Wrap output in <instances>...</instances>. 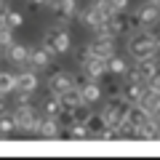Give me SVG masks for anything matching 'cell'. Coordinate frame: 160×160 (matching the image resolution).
Wrapping results in <instances>:
<instances>
[{"mask_svg":"<svg viewBox=\"0 0 160 160\" xmlns=\"http://www.w3.org/2000/svg\"><path fill=\"white\" fill-rule=\"evenodd\" d=\"M158 29H136V32H131V38H128V53H131L133 62H139V59H152L160 53V46H158Z\"/></svg>","mask_w":160,"mask_h":160,"instance_id":"obj_1","label":"cell"},{"mask_svg":"<svg viewBox=\"0 0 160 160\" xmlns=\"http://www.w3.org/2000/svg\"><path fill=\"white\" fill-rule=\"evenodd\" d=\"M78 64H80V75H83L86 80H104V78H109L107 59L93 56V53H88L86 48L78 51Z\"/></svg>","mask_w":160,"mask_h":160,"instance_id":"obj_2","label":"cell"},{"mask_svg":"<svg viewBox=\"0 0 160 160\" xmlns=\"http://www.w3.org/2000/svg\"><path fill=\"white\" fill-rule=\"evenodd\" d=\"M83 80H86L83 75H80V78H75L72 72H67V69H56V67L51 64V67H48V78H46V86H48V91H51V93L62 96V93H67L69 88L80 86Z\"/></svg>","mask_w":160,"mask_h":160,"instance_id":"obj_3","label":"cell"},{"mask_svg":"<svg viewBox=\"0 0 160 160\" xmlns=\"http://www.w3.org/2000/svg\"><path fill=\"white\" fill-rule=\"evenodd\" d=\"M13 115H16V131H29V133L40 131L43 112H38L29 102L27 104H16V107H13Z\"/></svg>","mask_w":160,"mask_h":160,"instance_id":"obj_4","label":"cell"},{"mask_svg":"<svg viewBox=\"0 0 160 160\" xmlns=\"http://www.w3.org/2000/svg\"><path fill=\"white\" fill-rule=\"evenodd\" d=\"M43 43H46L56 56H62V53H67L69 48H72V38H69V29L64 27V24H53V27H48L46 35H43Z\"/></svg>","mask_w":160,"mask_h":160,"instance_id":"obj_5","label":"cell"},{"mask_svg":"<svg viewBox=\"0 0 160 160\" xmlns=\"http://www.w3.org/2000/svg\"><path fill=\"white\" fill-rule=\"evenodd\" d=\"M128 107H131V102H128V99H123V96H118V99H104L102 112H104V118H107V123H109V126H115V128H118L120 123H126Z\"/></svg>","mask_w":160,"mask_h":160,"instance_id":"obj_6","label":"cell"},{"mask_svg":"<svg viewBox=\"0 0 160 160\" xmlns=\"http://www.w3.org/2000/svg\"><path fill=\"white\" fill-rule=\"evenodd\" d=\"M136 19H139V24H142V29H149V27H155V24L160 22V0H144L142 6L136 8Z\"/></svg>","mask_w":160,"mask_h":160,"instance_id":"obj_7","label":"cell"},{"mask_svg":"<svg viewBox=\"0 0 160 160\" xmlns=\"http://www.w3.org/2000/svg\"><path fill=\"white\" fill-rule=\"evenodd\" d=\"M86 51H88V53H93V56H102V59H112L115 53H118V48H115V40L96 35V38H93L91 43L86 46Z\"/></svg>","mask_w":160,"mask_h":160,"instance_id":"obj_8","label":"cell"},{"mask_svg":"<svg viewBox=\"0 0 160 160\" xmlns=\"http://www.w3.org/2000/svg\"><path fill=\"white\" fill-rule=\"evenodd\" d=\"M53 56H56V53H53L46 43H40V46H35L32 53H29V67H35V69H48V67L53 64Z\"/></svg>","mask_w":160,"mask_h":160,"instance_id":"obj_9","label":"cell"},{"mask_svg":"<svg viewBox=\"0 0 160 160\" xmlns=\"http://www.w3.org/2000/svg\"><path fill=\"white\" fill-rule=\"evenodd\" d=\"M144 91H147V83L123 78V99H128L131 104H139V102H142V99H144Z\"/></svg>","mask_w":160,"mask_h":160,"instance_id":"obj_10","label":"cell"},{"mask_svg":"<svg viewBox=\"0 0 160 160\" xmlns=\"http://www.w3.org/2000/svg\"><path fill=\"white\" fill-rule=\"evenodd\" d=\"M78 19L86 24V27H91V29H99L104 22H107V16H104V13L96 8V3H91L88 8H83V11L78 13Z\"/></svg>","mask_w":160,"mask_h":160,"instance_id":"obj_11","label":"cell"},{"mask_svg":"<svg viewBox=\"0 0 160 160\" xmlns=\"http://www.w3.org/2000/svg\"><path fill=\"white\" fill-rule=\"evenodd\" d=\"M29 53H32V48L22 46V43H13V46L6 51V59L22 69V67H29Z\"/></svg>","mask_w":160,"mask_h":160,"instance_id":"obj_12","label":"cell"},{"mask_svg":"<svg viewBox=\"0 0 160 160\" xmlns=\"http://www.w3.org/2000/svg\"><path fill=\"white\" fill-rule=\"evenodd\" d=\"M80 91H83V99L88 104H96L104 99V88L99 86V80H83L80 83Z\"/></svg>","mask_w":160,"mask_h":160,"instance_id":"obj_13","label":"cell"},{"mask_svg":"<svg viewBox=\"0 0 160 160\" xmlns=\"http://www.w3.org/2000/svg\"><path fill=\"white\" fill-rule=\"evenodd\" d=\"M38 136H43V139H59V136H62V123H59V118H48V115H43V123H40Z\"/></svg>","mask_w":160,"mask_h":160,"instance_id":"obj_14","label":"cell"},{"mask_svg":"<svg viewBox=\"0 0 160 160\" xmlns=\"http://www.w3.org/2000/svg\"><path fill=\"white\" fill-rule=\"evenodd\" d=\"M86 126H88V131H91V139H99V136H102V131L109 126V123H107V118H104L102 109H93V112L88 115Z\"/></svg>","mask_w":160,"mask_h":160,"instance_id":"obj_15","label":"cell"},{"mask_svg":"<svg viewBox=\"0 0 160 160\" xmlns=\"http://www.w3.org/2000/svg\"><path fill=\"white\" fill-rule=\"evenodd\" d=\"M62 109H64V107H62V99H59L56 93H51V91H48V96L40 102V112L48 115V118H59Z\"/></svg>","mask_w":160,"mask_h":160,"instance_id":"obj_16","label":"cell"},{"mask_svg":"<svg viewBox=\"0 0 160 160\" xmlns=\"http://www.w3.org/2000/svg\"><path fill=\"white\" fill-rule=\"evenodd\" d=\"M139 104H142V107L147 109L149 115H158V112H160V91H158V88H149V86H147L144 99H142Z\"/></svg>","mask_w":160,"mask_h":160,"instance_id":"obj_17","label":"cell"},{"mask_svg":"<svg viewBox=\"0 0 160 160\" xmlns=\"http://www.w3.org/2000/svg\"><path fill=\"white\" fill-rule=\"evenodd\" d=\"M107 64H109V78H126L128 69H131V64L123 56H118V53H115L112 59H107Z\"/></svg>","mask_w":160,"mask_h":160,"instance_id":"obj_18","label":"cell"},{"mask_svg":"<svg viewBox=\"0 0 160 160\" xmlns=\"http://www.w3.org/2000/svg\"><path fill=\"white\" fill-rule=\"evenodd\" d=\"M126 120L131 123L133 128H139L142 123H147V120H149V112L142 107V104H131V107H128V115H126Z\"/></svg>","mask_w":160,"mask_h":160,"instance_id":"obj_19","label":"cell"},{"mask_svg":"<svg viewBox=\"0 0 160 160\" xmlns=\"http://www.w3.org/2000/svg\"><path fill=\"white\" fill-rule=\"evenodd\" d=\"M0 88H3V96H13V91H16V75L11 72V69H3V75H0Z\"/></svg>","mask_w":160,"mask_h":160,"instance_id":"obj_20","label":"cell"},{"mask_svg":"<svg viewBox=\"0 0 160 160\" xmlns=\"http://www.w3.org/2000/svg\"><path fill=\"white\" fill-rule=\"evenodd\" d=\"M13 128H16V115H13L11 107H3V118H0V131H3V136H8Z\"/></svg>","mask_w":160,"mask_h":160,"instance_id":"obj_21","label":"cell"},{"mask_svg":"<svg viewBox=\"0 0 160 160\" xmlns=\"http://www.w3.org/2000/svg\"><path fill=\"white\" fill-rule=\"evenodd\" d=\"M3 24H8V27L16 29V27H22V24H24V16H22L19 11H13V8H11L8 13H3Z\"/></svg>","mask_w":160,"mask_h":160,"instance_id":"obj_22","label":"cell"},{"mask_svg":"<svg viewBox=\"0 0 160 160\" xmlns=\"http://www.w3.org/2000/svg\"><path fill=\"white\" fill-rule=\"evenodd\" d=\"M0 43H3V51H8V48L16 43V40H13V27L3 24V32H0Z\"/></svg>","mask_w":160,"mask_h":160,"instance_id":"obj_23","label":"cell"},{"mask_svg":"<svg viewBox=\"0 0 160 160\" xmlns=\"http://www.w3.org/2000/svg\"><path fill=\"white\" fill-rule=\"evenodd\" d=\"M115 11H128V0H112Z\"/></svg>","mask_w":160,"mask_h":160,"instance_id":"obj_24","label":"cell"},{"mask_svg":"<svg viewBox=\"0 0 160 160\" xmlns=\"http://www.w3.org/2000/svg\"><path fill=\"white\" fill-rule=\"evenodd\" d=\"M29 8H40V6H48V0H27Z\"/></svg>","mask_w":160,"mask_h":160,"instance_id":"obj_25","label":"cell"},{"mask_svg":"<svg viewBox=\"0 0 160 160\" xmlns=\"http://www.w3.org/2000/svg\"><path fill=\"white\" fill-rule=\"evenodd\" d=\"M0 8H3V13H8L11 11V3H8V0H0Z\"/></svg>","mask_w":160,"mask_h":160,"instance_id":"obj_26","label":"cell"},{"mask_svg":"<svg viewBox=\"0 0 160 160\" xmlns=\"http://www.w3.org/2000/svg\"><path fill=\"white\" fill-rule=\"evenodd\" d=\"M158 139H160V133H158Z\"/></svg>","mask_w":160,"mask_h":160,"instance_id":"obj_27","label":"cell"}]
</instances>
